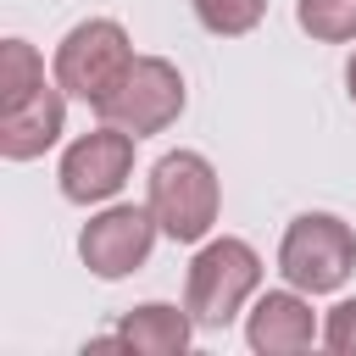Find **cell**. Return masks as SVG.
Returning a JSON list of instances; mask_svg holds the SVG:
<instances>
[{
  "label": "cell",
  "instance_id": "obj_2",
  "mask_svg": "<svg viewBox=\"0 0 356 356\" xmlns=\"http://www.w3.org/2000/svg\"><path fill=\"white\" fill-rule=\"evenodd\" d=\"M256 284H261V256L245 239L222 234V239H211V245L195 250L184 306H189L195 328H228L239 317V306L256 295Z\"/></svg>",
  "mask_w": 356,
  "mask_h": 356
},
{
  "label": "cell",
  "instance_id": "obj_8",
  "mask_svg": "<svg viewBox=\"0 0 356 356\" xmlns=\"http://www.w3.org/2000/svg\"><path fill=\"white\" fill-rule=\"evenodd\" d=\"M67 122V89L61 83H39L28 100L0 111V156L6 161H33L61 139Z\"/></svg>",
  "mask_w": 356,
  "mask_h": 356
},
{
  "label": "cell",
  "instance_id": "obj_3",
  "mask_svg": "<svg viewBox=\"0 0 356 356\" xmlns=\"http://www.w3.org/2000/svg\"><path fill=\"white\" fill-rule=\"evenodd\" d=\"M350 267H356V234L334 211H306L284 228V245H278L284 284H295L306 295H328L350 278Z\"/></svg>",
  "mask_w": 356,
  "mask_h": 356
},
{
  "label": "cell",
  "instance_id": "obj_1",
  "mask_svg": "<svg viewBox=\"0 0 356 356\" xmlns=\"http://www.w3.org/2000/svg\"><path fill=\"white\" fill-rule=\"evenodd\" d=\"M145 206L156 211V222H161L167 239H178V245L206 239L211 222H217V206H222L217 167L200 150H167L150 167V200Z\"/></svg>",
  "mask_w": 356,
  "mask_h": 356
},
{
  "label": "cell",
  "instance_id": "obj_12",
  "mask_svg": "<svg viewBox=\"0 0 356 356\" xmlns=\"http://www.w3.org/2000/svg\"><path fill=\"white\" fill-rule=\"evenodd\" d=\"M295 22L323 44H345L356 39V0H295Z\"/></svg>",
  "mask_w": 356,
  "mask_h": 356
},
{
  "label": "cell",
  "instance_id": "obj_7",
  "mask_svg": "<svg viewBox=\"0 0 356 356\" xmlns=\"http://www.w3.org/2000/svg\"><path fill=\"white\" fill-rule=\"evenodd\" d=\"M156 211L150 206H106L100 217L83 222L78 234V256L95 278H128L145 267L150 245H156Z\"/></svg>",
  "mask_w": 356,
  "mask_h": 356
},
{
  "label": "cell",
  "instance_id": "obj_14",
  "mask_svg": "<svg viewBox=\"0 0 356 356\" xmlns=\"http://www.w3.org/2000/svg\"><path fill=\"white\" fill-rule=\"evenodd\" d=\"M323 345L334 356H356V300H339L323 323Z\"/></svg>",
  "mask_w": 356,
  "mask_h": 356
},
{
  "label": "cell",
  "instance_id": "obj_10",
  "mask_svg": "<svg viewBox=\"0 0 356 356\" xmlns=\"http://www.w3.org/2000/svg\"><path fill=\"white\" fill-rule=\"evenodd\" d=\"M189 334H195L189 306L178 312V306H167V300H145V306H134V312L117 323V339H122L128 350H150V356H178V350H189Z\"/></svg>",
  "mask_w": 356,
  "mask_h": 356
},
{
  "label": "cell",
  "instance_id": "obj_6",
  "mask_svg": "<svg viewBox=\"0 0 356 356\" xmlns=\"http://www.w3.org/2000/svg\"><path fill=\"white\" fill-rule=\"evenodd\" d=\"M134 172V134L117 128V122H100L95 134L72 139L67 156H61V195L72 206H95V200H111Z\"/></svg>",
  "mask_w": 356,
  "mask_h": 356
},
{
  "label": "cell",
  "instance_id": "obj_4",
  "mask_svg": "<svg viewBox=\"0 0 356 356\" xmlns=\"http://www.w3.org/2000/svg\"><path fill=\"white\" fill-rule=\"evenodd\" d=\"M128 61H134L128 28H122L117 17H89V22H78V28L56 44V83H61L72 100L100 106V100L117 89V78L128 72Z\"/></svg>",
  "mask_w": 356,
  "mask_h": 356
},
{
  "label": "cell",
  "instance_id": "obj_9",
  "mask_svg": "<svg viewBox=\"0 0 356 356\" xmlns=\"http://www.w3.org/2000/svg\"><path fill=\"white\" fill-rule=\"evenodd\" d=\"M245 339L250 350L261 356H295L317 339V317H312V300L306 289H267L256 306H250V323H245Z\"/></svg>",
  "mask_w": 356,
  "mask_h": 356
},
{
  "label": "cell",
  "instance_id": "obj_15",
  "mask_svg": "<svg viewBox=\"0 0 356 356\" xmlns=\"http://www.w3.org/2000/svg\"><path fill=\"white\" fill-rule=\"evenodd\" d=\"M345 83H350V100H356V56H350V67H345Z\"/></svg>",
  "mask_w": 356,
  "mask_h": 356
},
{
  "label": "cell",
  "instance_id": "obj_11",
  "mask_svg": "<svg viewBox=\"0 0 356 356\" xmlns=\"http://www.w3.org/2000/svg\"><path fill=\"white\" fill-rule=\"evenodd\" d=\"M39 83H44V61L33 56V44L28 39H6L0 44V111L28 100Z\"/></svg>",
  "mask_w": 356,
  "mask_h": 356
},
{
  "label": "cell",
  "instance_id": "obj_13",
  "mask_svg": "<svg viewBox=\"0 0 356 356\" xmlns=\"http://www.w3.org/2000/svg\"><path fill=\"white\" fill-rule=\"evenodd\" d=\"M189 6H195L200 28L222 33V39H239V33H250L267 17V0H189Z\"/></svg>",
  "mask_w": 356,
  "mask_h": 356
},
{
  "label": "cell",
  "instance_id": "obj_5",
  "mask_svg": "<svg viewBox=\"0 0 356 356\" xmlns=\"http://www.w3.org/2000/svg\"><path fill=\"white\" fill-rule=\"evenodd\" d=\"M95 111H100V122H117V128H128L134 139L161 134V128L178 122V111H184V78H178V67L161 61V56H134L128 72L117 78V89H111Z\"/></svg>",
  "mask_w": 356,
  "mask_h": 356
}]
</instances>
